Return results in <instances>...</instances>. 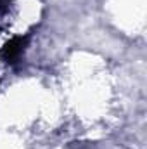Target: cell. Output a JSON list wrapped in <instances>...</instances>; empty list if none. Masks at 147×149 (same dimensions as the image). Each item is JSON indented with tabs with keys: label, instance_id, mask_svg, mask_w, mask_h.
I'll list each match as a JSON object with an SVG mask.
<instances>
[{
	"label": "cell",
	"instance_id": "1",
	"mask_svg": "<svg viewBox=\"0 0 147 149\" xmlns=\"http://www.w3.org/2000/svg\"><path fill=\"white\" fill-rule=\"evenodd\" d=\"M26 43H28V37H14L10 38L0 50V56L3 61L7 63H16L19 59V56L24 52L26 49Z\"/></svg>",
	"mask_w": 147,
	"mask_h": 149
}]
</instances>
